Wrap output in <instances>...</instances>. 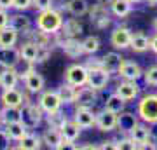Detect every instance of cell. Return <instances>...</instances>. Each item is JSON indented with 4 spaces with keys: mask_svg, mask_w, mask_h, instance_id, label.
I'll use <instances>...</instances> for the list:
<instances>
[{
    "mask_svg": "<svg viewBox=\"0 0 157 150\" xmlns=\"http://www.w3.org/2000/svg\"><path fill=\"white\" fill-rule=\"evenodd\" d=\"M65 82L72 84L75 87L86 86L87 84V68H86V65H80V63L70 65L65 70Z\"/></svg>",
    "mask_w": 157,
    "mask_h": 150,
    "instance_id": "5b68a950",
    "label": "cell"
},
{
    "mask_svg": "<svg viewBox=\"0 0 157 150\" xmlns=\"http://www.w3.org/2000/svg\"><path fill=\"white\" fill-rule=\"evenodd\" d=\"M154 28H155V30H157V19H155V21H154Z\"/></svg>",
    "mask_w": 157,
    "mask_h": 150,
    "instance_id": "db71d44e",
    "label": "cell"
},
{
    "mask_svg": "<svg viewBox=\"0 0 157 150\" xmlns=\"http://www.w3.org/2000/svg\"><path fill=\"white\" fill-rule=\"evenodd\" d=\"M61 131L59 129H54V128H47L42 134V143H45L49 148H54L58 150V145L61 141Z\"/></svg>",
    "mask_w": 157,
    "mask_h": 150,
    "instance_id": "1f68e13d",
    "label": "cell"
},
{
    "mask_svg": "<svg viewBox=\"0 0 157 150\" xmlns=\"http://www.w3.org/2000/svg\"><path fill=\"white\" fill-rule=\"evenodd\" d=\"M84 65H86L87 70H91V68H100L101 67V58H89Z\"/></svg>",
    "mask_w": 157,
    "mask_h": 150,
    "instance_id": "f6af8a7d",
    "label": "cell"
},
{
    "mask_svg": "<svg viewBox=\"0 0 157 150\" xmlns=\"http://www.w3.org/2000/svg\"><path fill=\"white\" fill-rule=\"evenodd\" d=\"M37 52H39V45L35 44V42H30V40H26L19 47V56H21L23 61H26V63H35Z\"/></svg>",
    "mask_w": 157,
    "mask_h": 150,
    "instance_id": "f1b7e54d",
    "label": "cell"
},
{
    "mask_svg": "<svg viewBox=\"0 0 157 150\" xmlns=\"http://www.w3.org/2000/svg\"><path fill=\"white\" fill-rule=\"evenodd\" d=\"M128 136L138 145V148H147V143H148V138H150V129L147 128L145 124L138 122L135 128L128 133Z\"/></svg>",
    "mask_w": 157,
    "mask_h": 150,
    "instance_id": "2e32d148",
    "label": "cell"
},
{
    "mask_svg": "<svg viewBox=\"0 0 157 150\" xmlns=\"http://www.w3.org/2000/svg\"><path fill=\"white\" fill-rule=\"evenodd\" d=\"M105 108L107 110H110V112H113V113H121V112L126 108V101L121 98L119 94H110L107 98V101H105Z\"/></svg>",
    "mask_w": 157,
    "mask_h": 150,
    "instance_id": "8d00e7d4",
    "label": "cell"
},
{
    "mask_svg": "<svg viewBox=\"0 0 157 150\" xmlns=\"http://www.w3.org/2000/svg\"><path fill=\"white\" fill-rule=\"evenodd\" d=\"M150 49L157 54V35H154V37L150 39Z\"/></svg>",
    "mask_w": 157,
    "mask_h": 150,
    "instance_id": "c3c4849f",
    "label": "cell"
},
{
    "mask_svg": "<svg viewBox=\"0 0 157 150\" xmlns=\"http://www.w3.org/2000/svg\"><path fill=\"white\" fill-rule=\"evenodd\" d=\"M150 131H152V136L157 140V128H155V129H150Z\"/></svg>",
    "mask_w": 157,
    "mask_h": 150,
    "instance_id": "816d5d0a",
    "label": "cell"
},
{
    "mask_svg": "<svg viewBox=\"0 0 157 150\" xmlns=\"http://www.w3.org/2000/svg\"><path fill=\"white\" fill-rule=\"evenodd\" d=\"M67 11L75 17L86 16V14L89 12V4H87V0H68Z\"/></svg>",
    "mask_w": 157,
    "mask_h": 150,
    "instance_id": "f546056e",
    "label": "cell"
},
{
    "mask_svg": "<svg viewBox=\"0 0 157 150\" xmlns=\"http://www.w3.org/2000/svg\"><path fill=\"white\" fill-rule=\"evenodd\" d=\"M96 101H98V96H96V91L93 87H89V86L77 87V96H75V103H73L77 108H91L93 110Z\"/></svg>",
    "mask_w": 157,
    "mask_h": 150,
    "instance_id": "9c48e42d",
    "label": "cell"
},
{
    "mask_svg": "<svg viewBox=\"0 0 157 150\" xmlns=\"http://www.w3.org/2000/svg\"><path fill=\"white\" fill-rule=\"evenodd\" d=\"M21 121V106H4L0 112V124H9V122H16Z\"/></svg>",
    "mask_w": 157,
    "mask_h": 150,
    "instance_id": "836d02e7",
    "label": "cell"
},
{
    "mask_svg": "<svg viewBox=\"0 0 157 150\" xmlns=\"http://www.w3.org/2000/svg\"><path fill=\"white\" fill-rule=\"evenodd\" d=\"M0 101L4 106H19L25 105V103H30L28 96L23 94L19 89L11 87V89H2V94H0Z\"/></svg>",
    "mask_w": 157,
    "mask_h": 150,
    "instance_id": "ba28073f",
    "label": "cell"
},
{
    "mask_svg": "<svg viewBox=\"0 0 157 150\" xmlns=\"http://www.w3.org/2000/svg\"><path fill=\"white\" fill-rule=\"evenodd\" d=\"M11 136L7 134L6 129H0V150H9L11 148Z\"/></svg>",
    "mask_w": 157,
    "mask_h": 150,
    "instance_id": "7bdbcfd3",
    "label": "cell"
},
{
    "mask_svg": "<svg viewBox=\"0 0 157 150\" xmlns=\"http://www.w3.org/2000/svg\"><path fill=\"white\" fill-rule=\"evenodd\" d=\"M12 7V0H0V9H11Z\"/></svg>",
    "mask_w": 157,
    "mask_h": 150,
    "instance_id": "7dc6e473",
    "label": "cell"
},
{
    "mask_svg": "<svg viewBox=\"0 0 157 150\" xmlns=\"http://www.w3.org/2000/svg\"><path fill=\"white\" fill-rule=\"evenodd\" d=\"M59 131H61V136H63V138L68 140L70 143H73V141H77V140H78L82 128H80V126L75 122V121H67V122H65V126H63Z\"/></svg>",
    "mask_w": 157,
    "mask_h": 150,
    "instance_id": "cb8c5ba5",
    "label": "cell"
},
{
    "mask_svg": "<svg viewBox=\"0 0 157 150\" xmlns=\"http://www.w3.org/2000/svg\"><path fill=\"white\" fill-rule=\"evenodd\" d=\"M148 6H157V0H145Z\"/></svg>",
    "mask_w": 157,
    "mask_h": 150,
    "instance_id": "f907efd6",
    "label": "cell"
},
{
    "mask_svg": "<svg viewBox=\"0 0 157 150\" xmlns=\"http://www.w3.org/2000/svg\"><path fill=\"white\" fill-rule=\"evenodd\" d=\"M119 77H122L124 80H138L140 77H143V72H141L140 65L136 61H131V60H124L121 68L117 72Z\"/></svg>",
    "mask_w": 157,
    "mask_h": 150,
    "instance_id": "4fadbf2b",
    "label": "cell"
},
{
    "mask_svg": "<svg viewBox=\"0 0 157 150\" xmlns=\"http://www.w3.org/2000/svg\"><path fill=\"white\" fill-rule=\"evenodd\" d=\"M115 94H119L124 101H131L140 94V86L136 84V80H124L115 87Z\"/></svg>",
    "mask_w": 157,
    "mask_h": 150,
    "instance_id": "5bb4252c",
    "label": "cell"
},
{
    "mask_svg": "<svg viewBox=\"0 0 157 150\" xmlns=\"http://www.w3.org/2000/svg\"><path fill=\"white\" fill-rule=\"evenodd\" d=\"M51 52H52V49H51L49 45H39V52H37L35 63H45L51 58Z\"/></svg>",
    "mask_w": 157,
    "mask_h": 150,
    "instance_id": "ab89813d",
    "label": "cell"
},
{
    "mask_svg": "<svg viewBox=\"0 0 157 150\" xmlns=\"http://www.w3.org/2000/svg\"><path fill=\"white\" fill-rule=\"evenodd\" d=\"M9 26L14 28L17 33H25V32H28L32 28V21L25 14H14V16L9 17Z\"/></svg>",
    "mask_w": 157,
    "mask_h": 150,
    "instance_id": "d4e9b609",
    "label": "cell"
},
{
    "mask_svg": "<svg viewBox=\"0 0 157 150\" xmlns=\"http://www.w3.org/2000/svg\"><path fill=\"white\" fill-rule=\"evenodd\" d=\"M33 7L37 11H45V9H51L52 7V0H33Z\"/></svg>",
    "mask_w": 157,
    "mask_h": 150,
    "instance_id": "ee69618b",
    "label": "cell"
},
{
    "mask_svg": "<svg viewBox=\"0 0 157 150\" xmlns=\"http://www.w3.org/2000/svg\"><path fill=\"white\" fill-rule=\"evenodd\" d=\"M124 58L119 52H115V51H112V52H107V54L101 58V67L105 68L108 73H117L119 68H121V65H122Z\"/></svg>",
    "mask_w": 157,
    "mask_h": 150,
    "instance_id": "d6986e66",
    "label": "cell"
},
{
    "mask_svg": "<svg viewBox=\"0 0 157 150\" xmlns=\"http://www.w3.org/2000/svg\"><path fill=\"white\" fill-rule=\"evenodd\" d=\"M96 2H100V4H105V6H110V2H112V0H96Z\"/></svg>",
    "mask_w": 157,
    "mask_h": 150,
    "instance_id": "681fc988",
    "label": "cell"
},
{
    "mask_svg": "<svg viewBox=\"0 0 157 150\" xmlns=\"http://www.w3.org/2000/svg\"><path fill=\"white\" fill-rule=\"evenodd\" d=\"M35 26L40 28L42 32L49 35L58 33L63 26V16L61 12L56 11V9H45V11H40L39 16H37V21H35Z\"/></svg>",
    "mask_w": 157,
    "mask_h": 150,
    "instance_id": "6da1fadb",
    "label": "cell"
},
{
    "mask_svg": "<svg viewBox=\"0 0 157 150\" xmlns=\"http://www.w3.org/2000/svg\"><path fill=\"white\" fill-rule=\"evenodd\" d=\"M61 49L68 58H80L84 54L82 42L78 40V37H65V40L61 44Z\"/></svg>",
    "mask_w": 157,
    "mask_h": 150,
    "instance_id": "e0dca14e",
    "label": "cell"
},
{
    "mask_svg": "<svg viewBox=\"0 0 157 150\" xmlns=\"http://www.w3.org/2000/svg\"><path fill=\"white\" fill-rule=\"evenodd\" d=\"M58 94L61 98L63 105H73L75 103V96H77V87L68 82H63L58 87Z\"/></svg>",
    "mask_w": 157,
    "mask_h": 150,
    "instance_id": "484cf974",
    "label": "cell"
},
{
    "mask_svg": "<svg viewBox=\"0 0 157 150\" xmlns=\"http://www.w3.org/2000/svg\"><path fill=\"white\" fill-rule=\"evenodd\" d=\"M82 49H84V54H96L98 51H100V39L94 37V35H89V37H86L82 40Z\"/></svg>",
    "mask_w": 157,
    "mask_h": 150,
    "instance_id": "74e56055",
    "label": "cell"
},
{
    "mask_svg": "<svg viewBox=\"0 0 157 150\" xmlns=\"http://www.w3.org/2000/svg\"><path fill=\"white\" fill-rule=\"evenodd\" d=\"M115 148H117V150H135V148H138V145H136L135 141L128 136V138L115 141Z\"/></svg>",
    "mask_w": 157,
    "mask_h": 150,
    "instance_id": "60d3db41",
    "label": "cell"
},
{
    "mask_svg": "<svg viewBox=\"0 0 157 150\" xmlns=\"http://www.w3.org/2000/svg\"><path fill=\"white\" fill-rule=\"evenodd\" d=\"M39 105L44 110V113H51V112H56L61 108L63 101L58 94V91H44L39 98Z\"/></svg>",
    "mask_w": 157,
    "mask_h": 150,
    "instance_id": "30bf717a",
    "label": "cell"
},
{
    "mask_svg": "<svg viewBox=\"0 0 157 150\" xmlns=\"http://www.w3.org/2000/svg\"><path fill=\"white\" fill-rule=\"evenodd\" d=\"M30 7H33V0H12V9L16 11H26Z\"/></svg>",
    "mask_w": 157,
    "mask_h": 150,
    "instance_id": "b9f144b4",
    "label": "cell"
},
{
    "mask_svg": "<svg viewBox=\"0 0 157 150\" xmlns=\"http://www.w3.org/2000/svg\"><path fill=\"white\" fill-rule=\"evenodd\" d=\"M65 37H80L84 33V25L78 21L77 17H70L67 21H63V26L59 30Z\"/></svg>",
    "mask_w": 157,
    "mask_h": 150,
    "instance_id": "44dd1931",
    "label": "cell"
},
{
    "mask_svg": "<svg viewBox=\"0 0 157 150\" xmlns=\"http://www.w3.org/2000/svg\"><path fill=\"white\" fill-rule=\"evenodd\" d=\"M96 128L103 133H110L117 129V113L103 108L100 113H96Z\"/></svg>",
    "mask_w": 157,
    "mask_h": 150,
    "instance_id": "8fae6325",
    "label": "cell"
},
{
    "mask_svg": "<svg viewBox=\"0 0 157 150\" xmlns=\"http://www.w3.org/2000/svg\"><path fill=\"white\" fill-rule=\"evenodd\" d=\"M9 14H7V11L6 9H0V30L2 28H6V26H9Z\"/></svg>",
    "mask_w": 157,
    "mask_h": 150,
    "instance_id": "bcb514c9",
    "label": "cell"
},
{
    "mask_svg": "<svg viewBox=\"0 0 157 150\" xmlns=\"http://www.w3.org/2000/svg\"><path fill=\"white\" fill-rule=\"evenodd\" d=\"M4 129L7 131V134L11 136L12 141H19V140L28 133V128L21 122V121H16V122H9L4 126Z\"/></svg>",
    "mask_w": 157,
    "mask_h": 150,
    "instance_id": "4316f807",
    "label": "cell"
},
{
    "mask_svg": "<svg viewBox=\"0 0 157 150\" xmlns=\"http://www.w3.org/2000/svg\"><path fill=\"white\" fill-rule=\"evenodd\" d=\"M19 77L25 80V87H26V91H28V93L37 94V93H42V91H44L45 80H44V77H42L37 70H33L32 63H30V67L26 68V70H25Z\"/></svg>",
    "mask_w": 157,
    "mask_h": 150,
    "instance_id": "277c9868",
    "label": "cell"
},
{
    "mask_svg": "<svg viewBox=\"0 0 157 150\" xmlns=\"http://www.w3.org/2000/svg\"><path fill=\"white\" fill-rule=\"evenodd\" d=\"M40 147H42V138L33 133H26L19 140V145H17V148L21 150H39Z\"/></svg>",
    "mask_w": 157,
    "mask_h": 150,
    "instance_id": "4dcf8cb0",
    "label": "cell"
},
{
    "mask_svg": "<svg viewBox=\"0 0 157 150\" xmlns=\"http://www.w3.org/2000/svg\"><path fill=\"white\" fill-rule=\"evenodd\" d=\"M73 121L80 126L82 129H89L93 126H96V113H93L91 108H77Z\"/></svg>",
    "mask_w": 157,
    "mask_h": 150,
    "instance_id": "ac0fdd59",
    "label": "cell"
},
{
    "mask_svg": "<svg viewBox=\"0 0 157 150\" xmlns=\"http://www.w3.org/2000/svg\"><path fill=\"white\" fill-rule=\"evenodd\" d=\"M19 79L21 77H19L16 68H2V72H0V87L2 89L16 87Z\"/></svg>",
    "mask_w": 157,
    "mask_h": 150,
    "instance_id": "7402d4cb",
    "label": "cell"
},
{
    "mask_svg": "<svg viewBox=\"0 0 157 150\" xmlns=\"http://www.w3.org/2000/svg\"><path fill=\"white\" fill-rule=\"evenodd\" d=\"M45 122H47V126L49 128H54V129H61L63 126H65V122H67V113L65 112H61V108L56 112H51V113H45L44 115Z\"/></svg>",
    "mask_w": 157,
    "mask_h": 150,
    "instance_id": "d6a6232c",
    "label": "cell"
},
{
    "mask_svg": "<svg viewBox=\"0 0 157 150\" xmlns=\"http://www.w3.org/2000/svg\"><path fill=\"white\" fill-rule=\"evenodd\" d=\"M23 35H25L30 42H35L37 45H49L51 44V37H52V35L42 32L40 28H35V30H32V28H30L28 32H25Z\"/></svg>",
    "mask_w": 157,
    "mask_h": 150,
    "instance_id": "83f0119b",
    "label": "cell"
},
{
    "mask_svg": "<svg viewBox=\"0 0 157 150\" xmlns=\"http://www.w3.org/2000/svg\"><path fill=\"white\" fill-rule=\"evenodd\" d=\"M128 2H131V4H136V2H140V0H128Z\"/></svg>",
    "mask_w": 157,
    "mask_h": 150,
    "instance_id": "f5cc1de1",
    "label": "cell"
},
{
    "mask_svg": "<svg viewBox=\"0 0 157 150\" xmlns=\"http://www.w3.org/2000/svg\"><path fill=\"white\" fill-rule=\"evenodd\" d=\"M21 56L16 47H0V67L2 68H16Z\"/></svg>",
    "mask_w": 157,
    "mask_h": 150,
    "instance_id": "9a60e30c",
    "label": "cell"
},
{
    "mask_svg": "<svg viewBox=\"0 0 157 150\" xmlns=\"http://www.w3.org/2000/svg\"><path fill=\"white\" fill-rule=\"evenodd\" d=\"M136 115L147 124H157V94H145L138 101Z\"/></svg>",
    "mask_w": 157,
    "mask_h": 150,
    "instance_id": "7a4b0ae2",
    "label": "cell"
},
{
    "mask_svg": "<svg viewBox=\"0 0 157 150\" xmlns=\"http://www.w3.org/2000/svg\"><path fill=\"white\" fill-rule=\"evenodd\" d=\"M143 79H145V82L148 86H157V65L147 68L143 72Z\"/></svg>",
    "mask_w": 157,
    "mask_h": 150,
    "instance_id": "f35d334b",
    "label": "cell"
},
{
    "mask_svg": "<svg viewBox=\"0 0 157 150\" xmlns=\"http://www.w3.org/2000/svg\"><path fill=\"white\" fill-rule=\"evenodd\" d=\"M136 124H138V119H136L135 113H131V112H124V110L121 112V113H117V129L121 131V133L128 134Z\"/></svg>",
    "mask_w": 157,
    "mask_h": 150,
    "instance_id": "ffe728a7",
    "label": "cell"
},
{
    "mask_svg": "<svg viewBox=\"0 0 157 150\" xmlns=\"http://www.w3.org/2000/svg\"><path fill=\"white\" fill-rule=\"evenodd\" d=\"M0 112H2V108H0Z\"/></svg>",
    "mask_w": 157,
    "mask_h": 150,
    "instance_id": "11a10c76",
    "label": "cell"
},
{
    "mask_svg": "<svg viewBox=\"0 0 157 150\" xmlns=\"http://www.w3.org/2000/svg\"><path fill=\"white\" fill-rule=\"evenodd\" d=\"M129 47L135 52H145L147 49H150V39L147 37L143 32H136L131 35V44Z\"/></svg>",
    "mask_w": 157,
    "mask_h": 150,
    "instance_id": "603a6c76",
    "label": "cell"
},
{
    "mask_svg": "<svg viewBox=\"0 0 157 150\" xmlns=\"http://www.w3.org/2000/svg\"><path fill=\"white\" fill-rule=\"evenodd\" d=\"M89 19H91V23H93L96 28H100V30L107 28L108 25L112 23L108 6L100 4V2H98V4H93V7L89 9Z\"/></svg>",
    "mask_w": 157,
    "mask_h": 150,
    "instance_id": "8992f818",
    "label": "cell"
},
{
    "mask_svg": "<svg viewBox=\"0 0 157 150\" xmlns=\"http://www.w3.org/2000/svg\"><path fill=\"white\" fill-rule=\"evenodd\" d=\"M131 9H133V4L128 0H112L110 2V11L117 17H126L131 12Z\"/></svg>",
    "mask_w": 157,
    "mask_h": 150,
    "instance_id": "d590c367",
    "label": "cell"
},
{
    "mask_svg": "<svg viewBox=\"0 0 157 150\" xmlns=\"http://www.w3.org/2000/svg\"><path fill=\"white\" fill-rule=\"evenodd\" d=\"M42 121H44V110L40 108V105H35L32 101L21 105V122L28 129L40 126Z\"/></svg>",
    "mask_w": 157,
    "mask_h": 150,
    "instance_id": "3957f363",
    "label": "cell"
},
{
    "mask_svg": "<svg viewBox=\"0 0 157 150\" xmlns=\"http://www.w3.org/2000/svg\"><path fill=\"white\" fill-rule=\"evenodd\" d=\"M108 80H110V73H108L103 67L87 70V84H86V86L93 87L94 91L105 89L107 87V84H108Z\"/></svg>",
    "mask_w": 157,
    "mask_h": 150,
    "instance_id": "52a82bcc",
    "label": "cell"
},
{
    "mask_svg": "<svg viewBox=\"0 0 157 150\" xmlns=\"http://www.w3.org/2000/svg\"><path fill=\"white\" fill-rule=\"evenodd\" d=\"M131 30L126 26H117L110 35V44L115 47V49H128L129 44H131Z\"/></svg>",
    "mask_w": 157,
    "mask_h": 150,
    "instance_id": "7c38bea8",
    "label": "cell"
},
{
    "mask_svg": "<svg viewBox=\"0 0 157 150\" xmlns=\"http://www.w3.org/2000/svg\"><path fill=\"white\" fill-rule=\"evenodd\" d=\"M17 37H19V33L14 28L11 26L2 28L0 30V47H14L17 42Z\"/></svg>",
    "mask_w": 157,
    "mask_h": 150,
    "instance_id": "e575fe53",
    "label": "cell"
}]
</instances>
